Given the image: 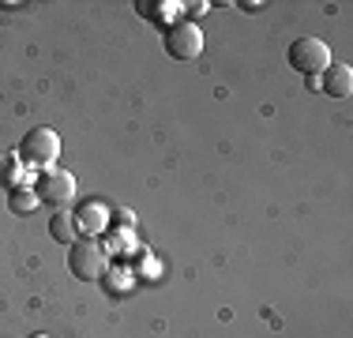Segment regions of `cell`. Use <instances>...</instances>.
I'll return each mask as SVG.
<instances>
[{"instance_id": "2", "label": "cell", "mask_w": 353, "mask_h": 338, "mask_svg": "<svg viewBox=\"0 0 353 338\" xmlns=\"http://www.w3.org/2000/svg\"><path fill=\"white\" fill-rule=\"evenodd\" d=\"M68 270L79 282H98L105 275V248L94 237H75L68 244Z\"/></svg>"}, {"instance_id": "13", "label": "cell", "mask_w": 353, "mask_h": 338, "mask_svg": "<svg viewBox=\"0 0 353 338\" xmlns=\"http://www.w3.org/2000/svg\"><path fill=\"white\" fill-rule=\"evenodd\" d=\"M207 8H211V4H203V0H192V4H188V15L196 19V15H203ZM192 19H188V23H192Z\"/></svg>"}, {"instance_id": "14", "label": "cell", "mask_w": 353, "mask_h": 338, "mask_svg": "<svg viewBox=\"0 0 353 338\" xmlns=\"http://www.w3.org/2000/svg\"><path fill=\"white\" fill-rule=\"evenodd\" d=\"M30 338H49V335H30Z\"/></svg>"}, {"instance_id": "7", "label": "cell", "mask_w": 353, "mask_h": 338, "mask_svg": "<svg viewBox=\"0 0 353 338\" xmlns=\"http://www.w3.org/2000/svg\"><path fill=\"white\" fill-rule=\"evenodd\" d=\"M75 230H83L87 237H98L109 226V218H105V210H102V203H83L79 210H75Z\"/></svg>"}, {"instance_id": "10", "label": "cell", "mask_w": 353, "mask_h": 338, "mask_svg": "<svg viewBox=\"0 0 353 338\" xmlns=\"http://www.w3.org/2000/svg\"><path fill=\"white\" fill-rule=\"evenodd\" d=\"M19 181H23L19 155H0V188H15Z\"/></svg>"}, {"instance_id": "5", "label": "cell", "mask_w": 353, "mask_h": 338, "mask_svg": "<svg viewBox=\"0 0 353 338\" xmlns=\"http://www.w3.org/2000/svg\"><path fill=\"white\" fill-rule=\"evenodd\" d=\"M34 192H38V199L41 203H49V207H57L61 210L64 203H72L75 199V177L68 173V169H46V173L34 181Z\"/></svg>"}, {"instance_id": "11", "label": "cell", "mask_w": 353, "mask_h": 338, "mask_svg": "<svg viewBox=\"0 0 353 338\" xmlns=\"http://www.w3.org/2000/svg\"><path fill=\"white\" fill-rule=\"evenodd\" d=\"M136 8H139L143 19H162V15H170L176 4H170V0H154V4H150V0H139Z\"/></svg>"}, {"instance_id": "1", "label": "cell", "mask_w": 353, "mask_h": 338, "mask_svg": "<svg viewBox=\"0 0 353 338\" xmlns=\"http://www.w3.org/2000/svg\"><path fill=\"white\" fill-rule=\"evenodd\" d=\"M19 162L30 166V169H53L57 158H61V135H57L49 124H41V128H30L27 135H23L19 143Z\"/></svg>"}, {"instance_id": "4", "label": "cell", "mask_w": 353, "mask_h": 338, "mask_svg": "<svg viewBox=\"0 0 353 338\" xmlns=\"http://www.w3.org/2000/svg\"><path fill=\"white\" fill-rule=\"evenodd\" d=\"M162 41H165V53H170L173 61H196V57L203 53V30L188 19H173L170 27H165Z\"/></svg>"}, {"instance_id": "9", "label": "cell", "mask_w": 353, "mask_h": 338, "mask_svg": "<svg viewBox=\"0 0 353 338\" xmlns=\"http://www.w3.org/2000/svg\"><path fill=\"white\" fill-rule=\"evenodd\" d=\"M49 237H53V241H61V244H72L75 237H79V230H75V218L64 215V210H57V215L49 218Z\"/></svg>"}, {"instance_id": "3", "label": "cell", "mask_w": 353, "mask_h": 338, "mask_svg": "<svg viewBox=\"0 0 353 338\" xmlns=\"http://www.w3.org/2000/svg\"><path fill=\"white\" fill-rule=\"evenodd\" d=\"M285 61H290L293 72L308 75V79H319L331 68V46L323 38H297L290 46V53H285Z\"/></svg>"}, {"instance_id": "8", "label": "cell", "mask_w": 353, "mask_h": 338, "mask_svg": "<svg viewBox=\"0 0 353 338\" xmlns=\"http://www.w3.org/2000/svg\"><path fill=\"white\" fill-rule=\"evenodd\" d=\"M38 192L34 188H27V184H15V188H8V210L12 215H34V207H38Z\"/></svg>"}, {"instance_id": "6", "label": "cell", "mask_w": 353, "mask_h": 338, "mask_svg": "<svg viewBox=\"0 0 353 338\" xmlns=\"http://www.w3.org/2000/svg\"><path fill=\"white\" fill-rule=\"evenodd\" d=\"M319 90H323L327 98H350V90H353V68L331 61V68L319 75Z\"/></svg>"}, {"instance_id": "12", "label": "cell", "mask_w": 353, "mask_h": 338, "mask_svg": "<svg viewBox=\"0 0 353 338\" xmlns=\"http://www.w3.org/2000/svg\"><path fill=\"white\" fill-rule=\"evenodd\" d=\"M109 226H117V230H136V215H132V210L128 207H117L113 210V215H109Z\"/></svg>"}]
</instances>
